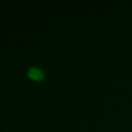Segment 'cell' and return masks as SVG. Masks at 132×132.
<instances>
[{
    "mask_svg": "<svg viewBox=\"0 0 132 132\" xmlns=\"http://www.w3.org/2000/svg\"><path fill=\"white\" fill-rule=\"evenodd\" d=\"M28 75L30 77H32L33 79H36V80H40L44 77V72L40 69V68H37V67H30L28 69Z\"/></svg>",
    "mask_w": 132,
    "mask_h": 132,
    "instance_id": "6da1fadb",
    "label": "cell"
}]
</instances>
